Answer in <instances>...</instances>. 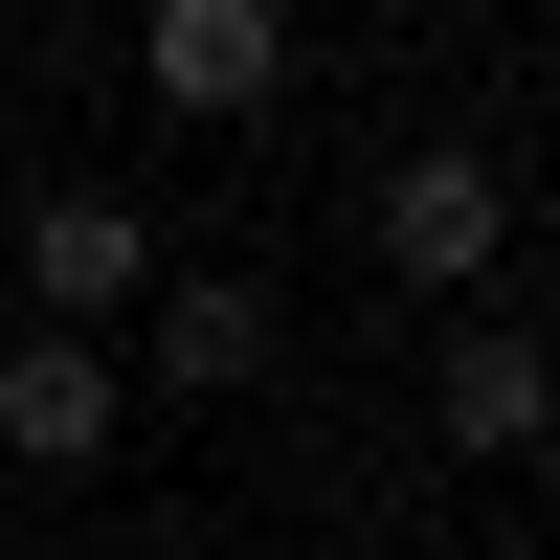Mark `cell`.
I'll return each mask as SVG.
<instances>
[{"label":"cell","mask_w":560,"mask_h":560,"mask_svg":"<svg viewBox=\"0 0 560 560\" xmlns=\"http://www.w3.org/2000/svg\"><path fill=\"white\" fill-rule=\"evenodd\" d=\"M158 202H135V179H23V314H45V337H135V292H158Z\"/></svg>","instance_id":"2"},{"label":"cell","mask_w":560,"mask_h":560,"mask_svg":"<svg viewBox=\"0 0 560 560\" xmlns=\"http://www.w3.org/2000/svg\"><path fill=\"white\" fill-rule=\"evenodd\" d=\"M0 448H23L45 493H90V471H113V448H135V382H113V337H23V359H0Z\"/></svg>","instance_id":"5"},{"label":"cell","mask_w":560,"mask_h":560,"mask_svg":"<svg viewBox=\"0 0 560 560\" xmlns=\"http://www.w3.org/2000/svg\"><path fill=\"white\" fill-rule=\"evenodd\" d=\"M359 247H382L404 314H493V269H516V158H493V135H404L382 202H359Z\"/></svg>","instance_id":"1"},{"label":"cell","mask_w":560,"mask_h":560,"mask_svg":"<svg viewBox=\"0 0 560 560\" xmlns=\"http://www.w3.org/2000/svg\"><path fill=\"white\" fill-rule=\"evenodd\" d=\"M135 90H158L179 135H247L269 90H292V0H158V23H135Z\"/></svg>","instance_id":"4"},{"label":"cell","mask_w":560,"mask_h":560,"mask_svg":"<svg viewBox=\"0 0 560 560\" xmlns=\"http://www.w3.org/2000/svg\"><path fill=\"white\" fill-rule=\"evenodd\" d=\"M269 359H292V292H269V269H158V292H135V337H113V382H179V404H247Z\"/></svg>","instance_id":"3"},{"label":"cell","mask_w":560,"mask_h":560,"mask_svg":"<svg viewBox=\"0 0 560 560\" xmlns=\"http://www.w3.org/2000/svg\"><path fill=\"white\" fill-rule=\"evenodd\" d=\"M538 314H448V337H427V427H448V471H516V448H538Z\"/></svg>","instance_id":"6"}]
</instances>
